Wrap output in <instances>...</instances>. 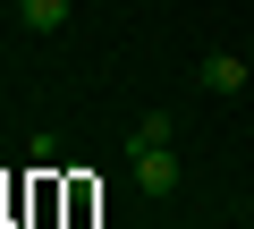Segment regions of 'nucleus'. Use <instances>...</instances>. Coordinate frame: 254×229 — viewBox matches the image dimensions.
<instances>
[{
    "label": "nucleus",
    "mask_w": 254,
    "mask_h": 229,
    "mask_svg": "<svg viewBox=\"0 0 254 229\" xmlns=\"http://www.w3.org/2000/svg\"><path fill=\"white\" fill-rule=\"evenodd\" d=\"M127 161H136V187L161 204V195H178V153L170 145H127Z\"/></svg>",
    "instance_id": "f257e3e1"
},
{
    "label": "nucleus",
    "mask_w": 254,
    "mask_h": 229,
    "mask_svg": "<svg viewBox=\"0 0 254 229\" xmlns=\"http://www.w3.org/2000/svg\"><path fill=\"white\" fill-rule=\"evenodd\" d=\"M195 76H203V93H246V60H237V51H212Z\"/></svg>",
    "instance_id": "f03ea898"
},
{
    "label": "nucleus",
    "mask_w": 254,
    "mask_h": 229,
    "mask_svg": "<svg viewBox=\"0 0 254 229\" xmlns=\"http://www.w3.org/2000/svg\"><path fill=\"white\" fill-rule=\"evenodd\" d=\"M17 26H34V34H60V26H68V0H17Z\"/></svg>",
    "instance_id": "7ed1b4c3"
},
{
    "label": "nucleus",
    "mask_w": 254,
    "mask_h": 229,
    "mask_svg": "<svg viewBox=\"0 0 254 229\" xmlns=\"http://www.w3.org/2000/svg\"><path fill=\"white\" fill-rule=\"evenodd\" d=\"M127 145H170V110H144V119H136V136H127Z\"/></svg>",
    "instance_id": "20e7f679"
}]
</instances>
